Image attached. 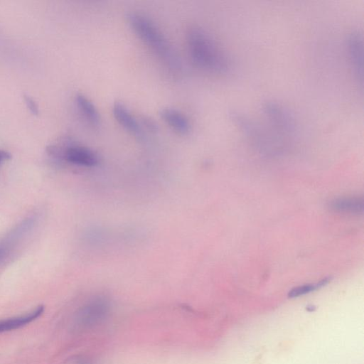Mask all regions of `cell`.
Returning a JSON list of instances; mask_svg holds the SVG:
<instances>
[{
    "label": "cell",
    "mask_w": 364,
    "mask_h": 364,
    "mask_svg": "<svg viewBox=\"0 0 364 364\" xmlns=\"http://www.w3.org/2000/svg\"><path fill=\"white\" fill-rule=\"evenodd\" d=\"M73 364H95L91 360L87 358H79Z\"/></svg>",
    "instance_id": "cell-16"
},
{
    "label": "cell",
    "mask_w": 364,
    "mask_h": 364,
    "mask_svg": "<svg viewBox=\"0 0 364 364\" xmlns=\"http://www.w3.org/2000/svg\"><path fill=\"white\" fill-rule=\"evenodd\" d=\"M24 101L30 112L35 115H37L39 112L38 107L35 100L28 95L24 96Z\"/></svg>",
    "instance_id": "cell-14"
},
{
    "label": "cell",
    "mask_w": 364,
    "mask_h": 364,
    "mask_svg": "<svg viewBox=\"0 0 364 364\" xmlns=\"http://www.w3.org/2000/svg\"><path fill=\"white\" fill-rule=\"evenodd\" d=\"M127 19L135 33L171 71L176 73L181 70V63L178 56L161 30L150 18L140 13L129 12Z\"/></svg>",
    "instance_id": "cell-2"
},
{
    "label": "cell",
    "mask_w": 364,
    "mask_h": 364,
    "mask_svg": "<svg viewBox=\"0 0 364 364\" xmlns=\"http://www.w3.org/2000/svg\"><path fill=\"white\" fill-rule=\"evenodd\" d=\"M161 118L176 132L180 134L189 132L191 124L188 118L180 111L171 107L161 109Z\"/></svg>",
    "instance_id": "cell-10"
},
{
    "label": "cell",
    "mask_w": 364,
    "mask_h": 364,
    "mask_svg": "<svg viewBox=\"0 0 364 364\" xmlns=\"http://www.w3.org/2000/svg\"><path fill=\"white\" fill-rule=\"evenodd\" d=\"M332 208L338 211L358 213L363 210V200L358 198H343L332 202Z\"/></svg>",
    "instance_id": "cell-12"
},
{
    "label": "cell",
    "mask_w": 364,
    "mask_h": 364,
    "mask_svg": "<svg viewBox=\"0 0 364 364\" xmlns=\"http://www.w3.org/2000/svg\"><path fill=\"white\" fill-rule=\"evenodd\" d=\"M186 38L190 58L197 67L215 74L228 72L230 65L227 57L205 30L191 26Z\"/></svg>",
    "instance_id": "cell-1"
},
{
    "label": "cell",
    "mask_w": 364,
    "mask_h": 364,
    "mask_svg": "<svg viewBox=\"0 0 364 364\" xmlns=\"http://www.w3.org/2000/svg\"><path fill=\"white\" fill-rule=\"evenodd\" d=\"M347 51L353 73L358 81L363 85V43L361 35L352 33L347 40Z\"/></svg>",
    "instance_id": "cell-6"
},
{
    "label": "cell",
    "mask_w": 364,
    "mask_h": 364,
    "mask_svg": "<svg viewBox=\"0 0 364 364\" xmlns=\"http://www.w3.org/2000/svg\"><path fill=\"white\" fill-rule=\"evenodd\" d=\"M44 311L43 306H38L26 314L0 320V333L22 328L40 317Z\"/></svg>",
    "instance_id": "cell-9"
},
{
    "label": "cell",
    "mask_w": 364,
    "mask_h": 364,
    "mask_svg": "<svg viewBox=\"0 0 364 364\" xmlns=\"http://www.w3.org/2000/svg\"><path fill=\"white\" fill-rule=\"evenodd\" d=\"M11 157V156L10 153H9V152H7L6 151L0 149V165L3 162L10 159Z\"/></svg>",
    "instance_id": "cell-15"
},
{
    "label": "cell",
    "mask_w": 364,
    "mask_h": 364,
    "mask_svg": "<svg viewBox=\"0 0 364 364\" xmlns=\"http://www.w3.org/2000/svg\"><path fill=\"white\" fill-rule=\"evenodd\" d=\"M306 309H307L308 311H314L315 307H314V306L311 305V306H309L306 308Z\"/></svg>",
    "instance_id": "cell-17"
},
{
    "label": "cell",
    "mask_w": 364,
    "mask_h": 364,
    "mask_svg": "<svg viewBox=\"0 0 364 364\" xmlns=\"http://www.w3.org/2000/svg\"><path fill=\"white\" fill-rule=\"evenodd\" d=\"M110 311V300L104 295L95 296L78 310L75 325L81 330L93 328L105 322Z\"/></svg>",
    "instance_id": "cell-3"
},
{
    "label": "cell",
    "mask_w": 364,
    "mask_h": 364,
    "mask_svg": "<svg viewBox=\"0 0 364 364\" xmlns=\"http://www.w3.org/2000/svg\"><path fill=\"white\" fill-rule=\"evenodd\" d=\"M328 282V279L326 278L315 284H306L295 287L289 292L288 296L290 298H295L304 295L326 285Z\"/></svg>",
    "instance_id": "cell-13"
},
{
    "label": "cell",
    "mask_w": 364,
    "mask_h": 364,
    "mask_svg": "<svg viewBox=\"0 0 364 364\" xmlns=\"http://www.w3.org/2000/svg\"><path fill=\"white\" fill-rule=\"evenodd\" d=\"M64 159L69 163L92 167L99 162L97 155L91 149L81 146H71L63 152Z\"/></svg>",
    "instance_id": "cell-7"
},
{
    "label": "cell",
    "mask_w": 364,
    "mask_h": 364,
    "mask_svg": "<svg viewBox=\"0 0 364 364\" xmlns=\"http://www.w3.org/2000/svg\"><path fill=\"white\" fill-rule=\"evenodd\" d=\"M37 221L36 215L28 216L0 240V264L10 255L23 237L36 225Z\"/></svg>",
    "instance_id": "cell-4"
},
{
    "label": "cell",
    "mask_w": 364,
    "mask_h": 364,
    "mask_svg": "<svg viewBox=\"0 0 364 364\" xmlns=\"http://www.w3.org/2000/svg\"><path fill=\"white\" fill-rule=\"evenodd\" d=\"M112 112L114 118L125 129L139 137L143 136L140 124L123 103L115 102Z\"/></svg>",
    "instance_id": "cell-8"
},
{
    "label": "cell",
    "mask_w": 364,
    "mask_h": 364,
    "mask_svg": "<svg viewBox=\"0 0 364 364\" xmlns=\"http://www.w3.org/2000/svg\"><path fill=\"white\" fill-rule=\"evenodd\" d=\"M262 110L278 134H294L295 132L294 121L290 113L284 107L274 102H267L263 105Z\"/></svg>",
    "instance_id": "cell-5"
},
{
    "label": "cell",
    "mask_w": 364,
    "mask_h": 364,
    "mask_svg": "<svg viewBox=\"0 0 364 364\" xmlns=\"http://www.w3.org/2000/svg\"><path fill=\"white\" fill-rule=\"evenodd\" d=\"M76 105L83 116L92 124H98L100 117L93 102L82 94L75 96Z\"/></svg>",
    "instance_id": "cell-11"
}]
</instances>
